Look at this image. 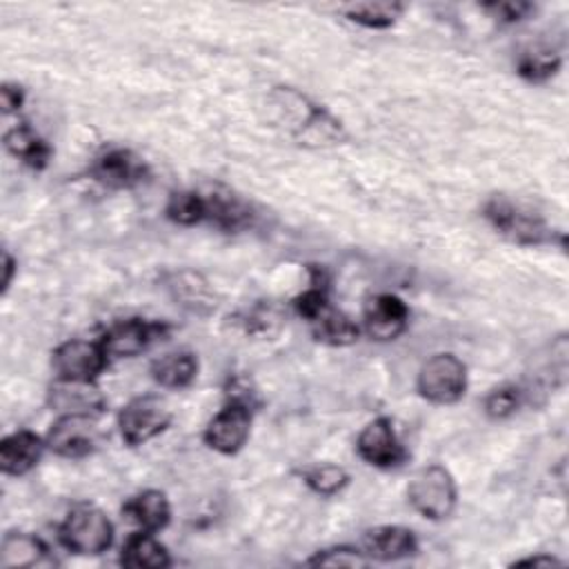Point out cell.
<instances>
[{
    "instance_id": "obj_23",
    "label": "cell",
    "mask_w": 569,
    "mask_h": 569,
    "mask_svg": "<svg viewBox=\"0 0 569 569\" xmlns=\"http://www.w3.org/2000/svg\"><path fill=\"white\" fill-rule=\"evenodd\" d=\"M120 565L131 569H162L171 565V556L162 542L149 531L131 533L120 551Z\"/></svg>"
},
{
    "instance_id": "obj_29",
    "label": "cell",
    "mask_w": 569,
    "mask_h": 569,
    "mask_svg": "<svg viewBox=\"0 0 569 569\" xmlns=\"http://www.w3.org/2000/svg\"><path fill=\"white\" fill-rule=\"evenodd\" d=\"M525 387L520 385H500L491 389L482 400V411L491 420H505L513 416L525 405Z\"/></svg>"
},
{
    "instance_id": "obj_17",
    "label": "cell",
    "mask_w": 569,
    "mask_h": 569,
    "mask_svg": "<svg viewBox=\"0 0 569 569\" xmlns=\"http://www.w3.org/2000/svg\"><path fill=\"white\" fill-rule=\"evenodd\" d=\"M47 449L44 438L29 429H18L2 438L0 442V469L7 476L29 473L42 458Z\"/></svg>"
},
{
    "instance_id": "obj_26",
    "label": "cell",
    "mask_w": 569,
    "mask_h": 569,
    "mask_svg": "<svg viewBox=\"0 0 569 569\" xmlns=\"http://www.w3.org/2000/svg\"><path fill=\"white\" fill-rule=\"evenodd\" d=\"M562 56L551 44H531L516 58V73L529 82H545L558 73Z\"/></svg>"
},
{
    "instance_id": "obj_14",
    "label": "cell",
    "mask_w": 569,
    "mask_h": 569,
    "mask_svg": "<svg viewBox=\"0 0 569 569\" xmlns=\"http://www.w3.org/2000/svg\"><path fill=\"white\" fill-rule=\"evenodd\" d=\"M362 325L369 338L389 342V340H396L407 329L409 309L398 296L378 293L365 305Z\"/></svg>"
},
{
    "instance_id": "obj_12",
    "label": "cell",
    "mask_w": 569,
    "mask_h": 569,
    "mask_svg": "<svg viewBox=\"0 0 569 569\" xmlns=\"http://www.w3.org/2000/svg\"><path fill=\"white\" fill-rule=\"evenodd\" d=\"M167 331L164 325L160 322H149L142 318H127L116 325H111L102 338L100 345L107 351L109 358H136L147 347L158 340Z\"/></svg>"
},
{
    "instance_id": "obj_5",
    "label": "cell",
    "mask_w": 569,
    "mask_h": 569,
    "mask_svg": "<svg viewBox=\"0 0 569 569\" xmlns=\"http://www.w3.org/2000/svg\"><path fill=\"white\" fill-rule=\"evenodd\" d=\"M416 389L427 402L453 405L467 391V367L456 353H433L420 365Z\"/></svg>"
},
{
    "instance_id": "obj_6",
    "label": "cell",
    "mask_w": 569,
    "mask_h": 569,
    "mask_svg": "<svg viewBox=\"0 0 569 569\" xmlns=\"http://www.w3.org/2000/svg\"><path fill=\"white\" fill-rule=\"evenodd\" d=\"M100 440H102V431L98 425V416H89V413L58 416L44 436L47 449L69 460L87 458L100 447Z\"/></svg>"
},
{
    "instance_id": "obj_28",
    "label": "cell",
    "mask_w": 569,
    "mask_h": 569,
    "mask_svg": "<svg viewBox=\"0 0 569 569\" xmlns=\"http://www.w3.org/2000/svg\"><path fill=\"white\" fill-rule=\"evenodd\" d=\"M302 482L318 496H336L340 493L347 485H349V473L347 469H342L340 465H331V462H322V465H313L307 467L302 473Z\"/></svg>"
},
{
    "instance_id": "obj_7",
    "label": "cell",
    "mask_w": 569,
    "mask_h": 569,
    "mask_svg": "<svg viewBox=\"0 0 569 569\" xmlns=\"http://www.w3.org/2000/svg\"><path fill=\"white\" fill-rule=\"evenodd\" d=\"M171 422V409L160 396L131 398L118 413V429L129 447H140L162 433Z\"/></svg>"
},
{
    "instance_id": "obj_8",
    "label": "cell",
    "mask_w": 569,
    "mask_h": 569,
    "mask_svg": "<svg viewBox=\"0 0 569 569\" xmlns=\"http://www.w3.org/2000/svg\"><path fill=\"white\" fill-rule=\"evenodd\" d=\"M89 176L107 189H133L149 180L151 171L144 158L124 147H109L89 164Z\"/></svg>"
},
{
    "instance_id": "obj_2",
    "label": "cell",
    "mask_w": 569,
    "mask_h": 569,
    "mask_svg": "<svg viewBox=\"0 0 569 569\" xmlns=\"http://www.w3.org/2000/svg\"><path fill=\"white\" fill-rule=\"evenodd\" d=\"M482 218L496 233L520 247L549 244L556 236L538 211L505 193H493L485 200Z\"/></svg>"
},
{
    "instance_id": "obj_9",
    "label": "cell",
    "mask_w": 569,
    "mask_h": 569,
    "mask_svg": "<svg viewBox=\"0 0 569 569\" xmlns=\"http://www.w3.org/2000/svg\"><path fill=\"white\" fill-rule=\"evenodd\" d=\"M109 362L107 351L102 349L100 340H82L71 338L60 342L51 351V367L56 371V378L62 380H96Z\"/></svg>"
},
{
    "instance_id": "obj_27",
    "label": "cell",
    "mask_w": 569,
    "mask_h": 569,
    "mask_svg": "<svg viewBox=\"0 0 569 569\" xmlns=\"http://www.w3.org/2000/svg\"><path fill=\"white\" fill-rule=\"evenodd\" d=\"M164 216L173 224H182V227H193V224L204 222V198H202V191H196V189L173 191L167 198Z\"/></svg>"
},
{
    "instance_id": "obj_3",
    "label": "cell",
    "mask_w": 569,
    "mask_h": 569,
    "mask_svg": "<svg viewBox=\"0 0 569 569\" xmlns=\"http://www.w3.org/2000/svg\"><path fill=\"white\" fill-rule=\"evenodd\" d=\"M60 542L78 556H100L113 545V522L93 505L73 507L58 527Z\"/></svg>"
},
{
    "instance_id": "obj_21",
    "label": "cell",
    "mask_w": 569,
    "mask_h": 569,
    "mask_svg": "<svg viewBox=\"0 0 569 569\" xmlns=\"http://www.w3.org/2000/svg\"><path fill=\"white\" fill-rule=\"evenodd\" d=\"M198 356L189 349H178L162 353L156 358L149 367L151 378L167 389H184L189 387L198 376Z\"/></svg>"
},
{
    "instance_id": "obj_30",
    "label": "cell",
    "mask_w": 569,
    "mask_h": 569,
    "mask_svg": "<svg viewBox=\"0 0 569 569\" xmlns=\"http://www.w3.org/2000/svg\"><path fill=\"white\" fill-rule=\"evenodd\" d=\"M305 562L311 565V567H349V569H356V567H367L371 560L358 547L333 545V547L313 551V556H309Z\"/></svg>"
},
{
    "instance_id": "obj_15",
    "label": "cell",
    "mask_w": 569,
    "mask_h": 569,
    "mask_svg": "<svg viewBox=\"0 0 569 569\" xmlns=\"http://www.w3.org/2000/svg\"><path fill=\"white\" fill-rule=\"evenodd\" d=\"M47 402L58 416H71V413L98 416L104 409V396L96 387V380L56 378V382L47 391Z\"/></svg>"
},
{
    "instance_id": "obj_32",
    "label": "cell",
    "mask_w": 569,
    "mask_h": 569,
    "mask_svg": "<svg viewBox=\"0 0 569 569\" xmlns=\"http://www.w3.org/2000/svg\"><path fill=\"white\" fill-rule=\"evenodd\" d=\"M24 102V89L18 82H4L0 89L2 113H16Z\"/></svg>"
},
{
    "instance_id": "obj_16",
    "label": "cell",
    "mask_w": 569,
    "mask_h": 569,
    "mask_svg": "<svg viewBox=\"0 0 569 569\" xmlns=\"http://www.w3.org/2000/svg\"><path fill=\"white\" fill-rule=\"evenodd\" d=\"M362 551L369 560H402L418 551V538L409 527L380 525L365 531Z\"/></svg>"
},
{
    "instance_id": "obj_20",
    "label": "cell",
    "mask_w": 569,
    "mask_h": 569,
    "mask_svg": "<svg viewBox=\"0 0 569 569\" xmlns=\"http://www.w3.org/2000/svg\"><path fill=\"white\" fill-rule=\"evenodd\" d=\"M122 511L142 529L149 533L162 531L171 520V505L164 491L160 489H144L136 496H131Z\"/></svg>"
},
{
    "instance_id": "obj_24",
    "label": "cell",
    "mask_w": 569,
    "mask_h": 569,
    "mask_svg": "<svg viewBox=\"0 0 569 569\" xmlns=\"http://www.w3.org/2000/svg\"><path fill=\"white\" fill-rule=\"evenodd\" d=\"M311 336L318 342L331 345V347H347L353 345L360 336V327L353 318H349L345 311L336 307H325L311 322Z\"/></svg>"
},
{
    "instance_id": "obj_31",
    "label": "cell",
    "mask_w": 569,
    "mask_h": 569,
    "mask_svg": "<svg viewBox=\"0 0 569 569\" xmlns=\"http://www.w3.org/2000/svg\"><path fill=\"white\" fill-rule=\"evenodd\" d=\"M485 11H489L493 18H498L505 24H513L525 20L536 7L531 2H520V0H505V2H485Z\"/></svg>"
},
{
    "instance_id": "obj_22",
    "label": "cell",
    "mask_w": 569,
    "mask_h": 569,
    "mask_svg": "<svg viewBox=\"0 0 569 569\" xmlns=\"http://www.w3.org/2000/svg\"><path fill=\"white\" fill-rule=\"evenodd\" d=\"M2 142L13 158H18L22 164L36 171L44 169L51 160V147L27 122H20L7 129Z\"/></svg>"
},
{
    "instance_id": "obj_34",
    "label": "cell",
    "mask_w": 569,
    "mask_h": 569,
    "mask_svg": "<svg viewBox=\"0 0 569 569\" xmlns=\"http://www.w3.org/2000/svg\"><path fill=\"white\" fill-rule=\"evenodd\" d=\"M16 271H18V262H16V258L4 249V251H2V293L9 291Z\"/></svg>"
},
{
    "instance_id": "obj_25",
    "label": "cell",
    "mask_w": 569,
    "mask_h": 569,
    "mask_svg": "<svg viewBox=\"0 0 569 569\" xmlns=\"http://www.w3.org/2000/svg\"><path fill=\"white\" fill-rule=\"evenodd\" d=\"M405 9L407 7L402 2H393V0L349 2V4L338 7V11H340V16H345V20L356 22L365 29H389L405 13Z\"/></svg>"
},
{
    "instance_id": "obj_19",
    "label": "cell",
    "mask_w": 569,
    "mask_h": 569,
    "mask_svg": "<svg viewBox=\"0 0 569 569\" xmlns=\"http://www.w3.org/2000/svg\"><path fill=\"white\" fill-rule=\"evenodd\" d=\"M53 558L49 547L33 533L27 531H9L0 542V567H44L51 565Z\"/></svg>"
},
{
    "instance_id": "obj_10",
    "label": "cell",
    "mask_w": 569,
    "mask_h": 569,
    "mask_svg": "<svg viewBox=\"0 0 569 569\" xmlns=\"http://www.w3.org/2000/svg\"><path fill=\"white\" fill-rule=\"evenodd\" d=\"M251 413L253 407L244 402L229 400L207 425L202 438L209 449L222 453V456H233L238 453L251 433Z\"/></svg>"
},
{
    "instance_id": "obj_1",
    "label": "cell",
    "mask_w": 569,
    "mask_h": 569,
    "mask_svg": "<svg viewBox=\"0 0 569 569\" xmlns=\"http://www.w3.org/2000/svg\"><path fill=\"white\" fill-rule=\"evenodd\" d=\"M269 104L276 109L278 122L284 124L298 144L331 147L347 138L338 118L291 87H276L269 96Z\"/></svg>"
},
{
    "instance_id": "obj_4",
    "label": "cell",
    "mask_w": 569,
    "mask_h": 569,
    "mask_svg": "<svg viewBox=\"0 0 569 569\" xmlns=\"http://www.w3.org/2000/svg\"><path fill=\"white\" fill-rule=\"evenodd\" d=\"M407 500L422 518H449L458 502V487L451 471L442 465L422 467L407 485Z\"/></svg>"
},
{
    "instance_id": "obj_13",
    "label": "cell",
    "mask_w": 569,
    "mask_h": 569,
    "mask_svg": "<svg viewBox=\"0 0 569 569\" xmlns=\"http://www.w3.org/2000/svg\"><path fill=\"white\" fill-rule=\"evenodd\" d=\"M204 198V220L216 224L222 231H242L249 229L256 220L253 207L238 196L236 191L227 187H211L209 191H202Z\"/></svg>"
},
{
    "instance_id": "obj_18",
    "label": "cell",
    "mask_w": 569,
    "mask_h": 569,
    "mask_svg": "<svg viewBox=\"0 0 569 569\" xmlns=\"http://www.w3.org/2000/svg\"><path fill=\"white\" fill-rule=\"evenodd\" d=\"M164 287L171 293V298L176 300V305H180L193 313L204 316L216 309V298H213L209 282L196 271H189V269L171 271L164 276Z\"/></svg>"
},
{
    "instance_id": "obj_33",
    "label": "cell",
    "mask_w": 569,
    "mask_h": 569,
    "mask_svg": "<svg viewBox=\"0 0 569 569\" xmlns=\"http://www.w3.org/2000/svg\"><path fill=\"white\" fill-rule=\"evenodd\" d=\"M562 565L565 562L560 558L549 556V553H538V556H529V558L511 562V567H562Z\"/></svg>"
},
{
    "instance_id": "obj_11",
    "label": "cell",
    "mask_w": 569,
    "mask_h": 569,
    "mask_svg": "<svg viewBox=\"0 0 569 569\" xmlns=\"http://www.w3.org/2000/svg\"><path fill=\"white\" fill-rule=\"evenodd\" d=\"M356 451L367 465L378 469H391L407 460V451L396 436L393 422L385 416L373 418L362 427L356 438Z\"/></svg>"
}]
</instances>
